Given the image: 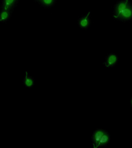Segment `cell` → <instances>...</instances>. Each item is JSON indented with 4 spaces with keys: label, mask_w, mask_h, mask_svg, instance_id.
Instances as JSON below:
<instances>
[{
    "label": "cell",
    "mask_w": 132,
    "mask_h": 148,
    "mask_svg": "<svg viewBox=\"0 0 132 148\" xmlns=\"http://www.w3.org/2000/svg\"><path fill=\"white\" fill-rule=\"evenodd\" d=\"M119 61L118 55L113 53H110L105 57L103 64L106 68H113Z\"/></svg>",
    "instance_id": "obj_3"
},
{
    "label": "cell",
    "mask_w": 132,
    "mask_h": 148,
    "mask_svg": "<svg viewBox=\"0 0 132 148\" xmlns=\"http://www.w3.org/2000/svg\"><path fill=\"white\" fill-rule=\"evenodd\" d=\"M130 105H131V107L132 108V97H131V99Z\"/></svg>",
    "instance_id": "obj_11"
},
{
    "label": "cell",
    "mask_w": 132,
    "mask_h": 148,
    "mask_svg": "<svg viewBox=\"0 0 132 148\" xmlns=\"http://www.w3.org/2000/svg\"><path fill=\"white\" fill-rule=\"evenodd\" d=\"M132 19V3L131 2L128 6L120 13L117 20L123 22L128 21Z\"/></svg>",
    "instance_id": "obj_2"
},
{
    "label": "cell",
    "mask_w": 132,
    "mask_h": 148,
    "mask_svg": "<svg viewBox=\"0 0 132 148\" xmlns=\"http://www.w3.org/2000/svg\"><path fill=\"white\" fill-rule=\"evenodd\" d=\"M23 82V84L26 88H32L34 85V78L30 76L27 71H25Z\"/></svg>",
    "instance_id": "obj_8"
},
{
    "label": "cell",
    "mask_w": 132,
    "mask_h": 148,
    "mask_svg": "<svg viewBox=\"0 0 132 148\" xmlns=\"http://www.w3.org/2000/svg\"><path fill=\"white\" fill-rule=\"evenodd\" d=\"M13 10L0 9V22L2 23L8 21L12 16Z\"/></svg>",
    "instance_id": "obj_7"
},
{
    "label": "cell",
    "mask_w": 132,
    "mask_h": 148,
    "mask_svg": "<svg viewBox=\"0 0 132 148\" xmlns=\"http://www.w3.org/2000/svg\"><path fill=\"white\" fill-rule=\"evenodd\" d=\"M36 1L39 2L43 6L48 8L54 5L56 0H37Z\"/></svg>",
    "instance_id": "obj_10"
},
{
    "label": "cell",
    "mask_w": 132,
    "mask_h": 148,
    "mask_svg": "<svg viewBox=\"0 0 132 148\" xmlns=\"http://www.w3.org/2000/svg\"><path fill=\"white\" fill-rule=\"evenodd\" d=\"M111 140V136L108 132L105 131L100 141L98 148L106 146L109 143Z\"/></svg>",
    "instance_id": "obj_9"
},
{
    "label": "cell",
    "mask_w": 132,
    "mask_h": 148,
    "mask_svg": "<svg viewBox=\"0 0 132 148\" xmlns=\"http://www.w3.org/2000/svg\"><path fill=\"white\" fill-rule=\"evenodd\" d=\"M35 1H37V0H35Z\"/></svg>",
    "instance_id": "obj_12"
},
{
    "label": "cell",
    "mask_w": 132,
    "mask_h": 148,
    "mask_svg": "<svg viewBox=\"0 0 132 148\" xmlns=\"http://www.w3.org/2000/svg\"><path fill=\"white\" fill-rule=\"evenodd\" d=\"M105 130L102 129H96L93 133L91 136V141L94 148H98L100 141Z\"/></svg>",
    "instance_id": "obj_5"
},
{
    "label": "cell",
    "mask_w": 132,
    "mask_h": 148,
    "mask_svg": "<svg viewBox=\"0 0 132 148\" xmlns=\"http://www.w3.org/2000/svg\"><path fill=\"white\" fill-rule=\"evenodd\" d=\"M19 0H1L0 9L14 10Z\"/></svg>",
    "instance_id": "obj_6"
},
{
    "label": "cell",
    "mask_w": 132,
    "mask_h": 148,
    "mask_svg": "<svg viewBox=\"0 0 132 148\" xmlns=\"http://www.w3.org/2000/svg\"><path fill=\"white\" fill-rule=\"evenodd\" d=\"M90 14L91 12H89L79 18L78 25L82 29H87L90 26L91 23Z\"/></svg>",
    "instance_id": "obj_4"
},
{
    "label": "cell",
    "mask_w": 132,
    "mask_h": 148,
    "mask_svg": "<svg viewBox=\"0 0 132 148\" xmlns=\"http://www.w3.org/2000/svg\"><path fill=\"white\" fill-rule=\"evenodd\" d=\"M130 2L129 0H120L117 2L113 7L112 14V16L115 19H118L120 13L128 6Z\"/></svg>",
    "instance_id": "obj_1"
}]
</instances>
